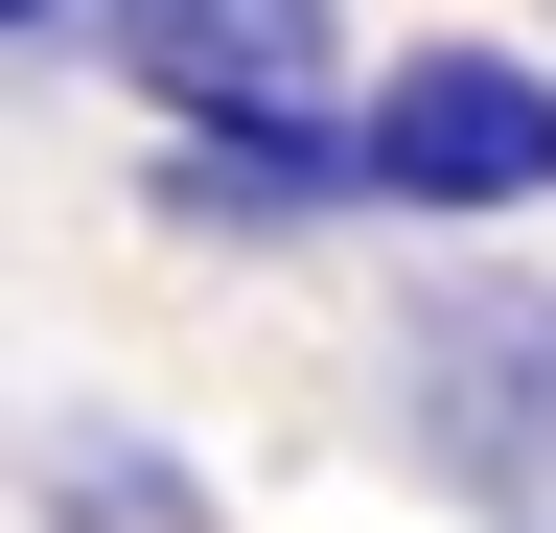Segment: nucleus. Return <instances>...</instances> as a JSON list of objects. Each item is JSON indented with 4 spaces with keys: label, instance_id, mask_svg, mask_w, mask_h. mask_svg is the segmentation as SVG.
I'll return each instance as SVG.
<instances>
[{
    "label": "nucleus",
    "instance_id": "nucleus-1",
    "mask_svg": "<svg viewBox=\"0 0 556 533\" xmlns=\"http://www.w3.org/2000/svg\"><path fill=\"white\" fill-rule=\"evenodd\" d=\"M394 464L464 533H556V279L464 255V279L394 302Z\"/></svg>",
    "mask_w": 556,
    "mask_h": 533
},
{
    "label": "nucleus",
    "instance_id": "nucleus-3",
    "mask_svg": "<svg viewBox=\"0 0 556 533\" xmlns=\"http://www.w3.org/2000/svg\"><path fill=\"white\" fill-rule=\"evenodd\" d=\"M116 71L186 116V140H255V116H325V0H116Z\"/></svg>",
    "mask_w": 556,
    "mask_h": 533
},
{
    "label": "nucleus",
    "instance_id": "nucleus-2",
    "mask_svg": "<svg viewBox=\"0 0 556 533\" xmlns=\"http://www.w3.org/2000/svg\"><path fill=\"white\" fill-rule=\"evenodd\" d=\"M348 163H371V210H441V232H510V210H556V71L533 47H394L371 71V116H348Z\"/></svg>",
    "mask_w": 556,
    "mask_h": 533
},
{
    "label": "nucleus",
    "instance_id": "nucleus-5",
    "mask_svg": "<svg viewBox=\"0 0 556 533\" xmlns=\"http://www.w3.org/2000/svg\"><path fill=\"white\" fill-rule=\"evenodd\" d=\"M0 24H24V47H47V24H116V0H0Z\"/></svg>",
    "mask_w": 556,
    "mask_h": 533
},
{
    "label": "nucleus",
    "instance_id": "nucleus-4",
    "mask_svg": "<svg viewBox=\"0 0 556 533\" xmlns=\"http://www.w3.org/2000/svg\"><path fill=\"white\" fill-rule=\"evenodd\" d=\"M24 487H47V533H232L163 441H116V418H47V464H24Z\"/></svg>",
    "mask_w": 556,
    "mask_h": 533
}]
</instances>
